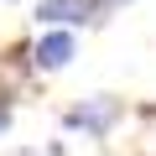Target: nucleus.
<instances>
[{
	"mask_svg": "<svg viewBox=\"0 0 156 156\" xmlns=\"http://www.w3.org/2000/svg\"><path fill=\"white\" fill-rule=\"evenodd\" d=\"M0 130H11V104L0 99Z\"/></svg>",
	"mask_w": 156,
	"mask_h": 156,
	"instance_id": "4",
	"label": "nucleus"
},
{
	"mask_svg": "<svg viewBox=\"0 0 156 156\" xmlns=\"http://www.w3.org/2000/svg\"><path fill=\"white\" fill-rule=\"evenodd\" d=\"M120 5H130V0H99V11H120Z\"/></svg>",
	"mask_w": 156,
	"mask_h": 156,
	"instance_id": "5",
	"label": "nucleus"
},
{
	"mask_svg": "<svg viewBox=\"0 0 156 156\" xmlns=\"http://www.w3.org/2000/svg\"><path fill=\"white\" fill-rule=\"evenodd\" d=\"M120 115H125V104H120L115 94H94V99H83V104L68 109V130H83V135L104 140V135L120 125Z\"/></svg>",
	"mask_w": 156,
	"mask_h": 156,
	"instance_id": "1",
	"label": "nucleus"
},
{
	"mask_svg": "<svg viewBox=\"0 0 156 156\" xmlns=\"http://www.w3.org/2000/svg\"><path fill=\"white\" fill-rule=\"evenodd\" d=\"M42 26H78V21H104L99 0H42L37 5Z\"/></svg>",
	"mask_w": 156,
	"mask_h": 156,
	"instance_id": "3",
	"label": "nucleus"
},
{
	"mask_svg": "<svg viewBox=\"0 0 156 156\" xmlns=\"http://www.w3.org/2000/svg\"><path fill=\"white\" fill-rule=\"evenodd\" d=\"M73 52H78V37H73V31H42V37H37V47H31V68L57 73V68H68V62H73Z\"/></svg>",
	"mask_w": 156,
	"mask_h": 156,
	"instance_id": "2",
	"label": "nucleus"
}]
</instances>
